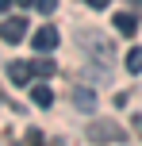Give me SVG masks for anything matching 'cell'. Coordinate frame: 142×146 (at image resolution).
Returning a JSON list of instances; mask_svg holds the SVG:
<instances>
[{"mask_svg": "<svg viewBox=\"0 0 142 146\" xmlns=\"http://www.w3.org/2000/svg\"><path fill=\"white\" fill-rule=\"evenodd\" d=\"M31 69H35V77H54V62L46 58V54H42L38 62H31Z\"/></svg>", "mask_w": 142, "mask_h": 146, "instance_id": "cell-9", "label": "cell"}, {"mask_svg": "<svg viewBox=\"0 0 142 146\" xmlns=\"http://www.w3.org/2000/svg\"><path fill=\"white\" fill-rule=\"evenodd\" d=\"M85 139L89 142H123V127L115 119H92L85 127Z\"/></svg>", "mask_w": 142, "mask_h": 146, "instance_id": "cell-1", "label": "cell"}, {"mask_svg": "<svg viewBox=\"0 0 142 146\" xmlns=\"http://www.w3.org/2000/svg\"><path fill=\"white\" fill-rule=\"evenodd\" d=\"M31 42H35L38 54H50L54 46H58V31H54V27H42V31H35V38H31Z\"/></svg>", "mask_w": 142, "mask_h": 146, "instance_id": "cell-4", "label": "cell"}, {"mask_svg": "<svg viewBox=\"0 0 142 146\" xmlns=\"http://www.w3.org/2000/svg\"><path fill=\"white\" fill-rule=\"evenodd\" d=\"M131 127H135V135L142 139V115H131Z\"/></svg>", "mask_w": 142, "mask_h": 146, "instance_id": "cell-13", "label": "cell"}, {"mask_svg": "<svg viewBox=\"0 0 142 146\" xmlns=\"http://www.w3.org/2000/svg\"><path fill=\"white\" fill-rule=\"evenodd\" d=\"M8 77H12V85H27L31 77H35V69H31V62H12V66H8Z\"/></svg>", "mask_w": 142, "mask_h": 146, "instance_id": "cell-5", "label": "cell"}, {"mask_svg": "<svg viewBox=\"0 0 142 146\" xmlns=\"http://www.w3.org/2000/svg\"><path fill=\"white\" fill-rule=\"evenodd\" d=\"M54 8H58V0H38V12H42V15H50Z\"/></svg>", "mask_w": 142, "mask_h": 146, "instance_id": "cell-12", "label": "cell"}, {"mask_svg": "<svg viewBox=\"0 0 142 146\" xmlns=\"http://www.w3.org/2000/svg\"><path fill=\"white\" fill-rule=\"evenodd\" d=\"M8 8H12V0H0V12H8Z\"/></svg>", "mask_w": 142, "mask_h": 146, "instance_id": "cell-15", "label": "cell"}, {"mask_svg": "<svg viewBox=\"0 0 142 146\" xmlns=\"http://www.w3.org/2000/svg\"><path fill=\"white\" fill-rule=\"evenodd\" d=\"M19 4H23V8H27V4H35V0H19Z\"/></svg>", "mask_w": 142, "mask_h": 146, "instance_id": "cell-17", "label": "cell"}, {"mask_svg": "<svg viewBox=\"0 0 142 146\" xmlns=\"http://www.w3.org/2000/svg\"><path fill=\"white\" fill-rule=\"evenodd\" d=\"M127 69L131 73H142V46H135V50L127 54Z\"/></svg>", "mask_w": 142, "mask_h": 146, "instance_id": "cell-11", "label": "cell"}, {"mask_svg": "<svg viewBox=\"0 0 142 146\" xmlns=\"http://www.w3.org/2000/svg\"><path fill=\"white\" fill-rule=\"evenodd\" d=\"M115 31H119V35H135V31H138V15L119 12V15H115Z\"/></svg>", "mask_w": 142, "mask_h": 146, "instance_id": "cell-7", "label": "cell"}, {"mask_svg": "<svg viewBox=\"0 0 142 146\" xmlns=\"http://www.w3.org/2000/svg\"><path fill=\"white\" fill-rule=\"evenodd\" d=\"M23 35H27V19H23V15H8V19L0 23V38H4V42H19Z\"/></svg>", "mask_w": 142, "mask_h": 146, "instance_id": "cell-3", "label": "cell"}, {"mask_svg": "<svg viewBox=\"0 0 142 146\" xmlns=\"http://www.w3.org/2000/svg\"><path fill=\"white\" fill-rule=\"evenodd\" d=\"M85 4H89V8H108L112 0H85Z\"/></svg>", "mask_w": 142, "mask_h": 146, "instance_id": "cell-14", "label": "cell"}, {"mask_svg": "<svg viewBox=\"0 0 142 146\" xmlns=\"http://www.w3.org/2000/svg\"><path fill=\"white\" fill-rule=\"evenodd\" d=\"M73 104H77L81 111H92V108H96V92H92V88H81V85H77V88H73Z\"/></svg>", "mask_w": 142, "mask_h": 146, "instance_id": "cell-6", "label": "cell"}, {"mask_svg": "<svg viewBox=\"0 0 142 146\" xmlns=\"http://www.w3.org/2000/svg\"><path fill=\"white\" fill-rule=\"evenodd\" d=\"M46 146H65V142H61V139H54V142H46Z\"/></svg>", "mask_w": 142, "mask_h": 146, "instance_id": "cell-16", "label": "cell"}, {"mask_svg": "<svg viewBox=\"0 0 142 146\" xmlns=\"http://www.w3.org/2000/svg\"><path fill=\"white\" fill-rule=\"evenodd\" d=\"M31 100H35L38 108H50V104H54V92L46 85H35V88H31Z\"/></svg>", "mask_w": 142, "mask_h": 146, "instance_id": "cell-8", "label": "cell"}, {"mask_svg": "<svg viewBox=\"0 0 142 146\" xmlns=\"http://www.w3.org/2000/svg\"><path fill=\"white\" fill-rule=\"evenodd\" d=\"M81 46H89V58L100 62V66L112 62V42H108L104 35H96V31H81Z\"/></svg>", "mask_w": 142, "mask_h": 146, "instance_id": "cell-2", "label": "cell"}, {"mask_svg": "<svg viewBox=\"0 0 142 146\" xmlns=\"http://www.w3.org/2000/svg\"><path fill=\"white\" fill-rule=\"evenodd\" d=\"M15 146H46V139H42V131H38V127H31V131L23 135V139L15 142Z\"/></svg>", "mask_w": 142, "mask_h": 146, "instance_id": "cell-10", "label": "cell"}]
</instances>
